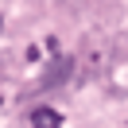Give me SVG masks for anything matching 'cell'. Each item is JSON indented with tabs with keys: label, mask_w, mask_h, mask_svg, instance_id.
<instances>
[{
	"label": "cell",
	"mask_w": 128,
	"mask_h": 128,
	"mask_svg": "<svg viewBox=\"0 0 128 128\" xmlns=\"http://www.w3.org/2000/svg\"><path fill=\"white\" fill-rule=\"evenodd\" d=\"M0 27H4V20H0Z\"/></svg>",
	"instance_id": "cell-2"
},
{
	"label": "cell",
	"mask_w": 128,
	"mask_h": 128,
	"mask_svg": "<svg viewBox=\"0 0 128 128\" xmlns=\"http://www.w3.org/2000/svg\"><path fill=\"white\" fill-rule=\"evenodd\" d=\"M31 128H62V116L54 109H35L31 112Z\"/></svg>",
	"instance_id": "cell-1"
}]
</instances>
